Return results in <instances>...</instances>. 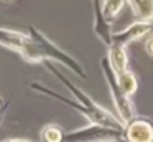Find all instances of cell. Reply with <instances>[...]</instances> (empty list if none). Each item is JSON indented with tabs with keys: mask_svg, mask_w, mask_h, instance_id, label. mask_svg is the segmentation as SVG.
I'll list each match as a JSON object with an SVG mask.
<instances>
[{
	"mask_svg": "<svg viewBox=\"0 0 153 142\" xmlns=\"http://www.w3.org/2000/svg\"><path fill=\"white\" fill-rule=\"evenodd\" d=\"M6 142H26V141H20V139H11V141H6Z\"/></svg>",
	"mask_w": 153,
	"mask_h": 142,
	"instance_id": "ba28073f",
	"label": "cell"
},
{
	"mask_svg": "<svg viewBox=\"0 0 153 142\" xmlns=\"http://www.w3.org/2000/svg\"><path fill=\"white\" fill-rule=\"evenodd\" d=\"M129 3L143 21L153 20V0H129Z\"/></svg>",
	"mask_w": 153,
	"mask_h": 142,
	"instance_id": "3957f363",
	"label": "cell"
},
{
	"mask_svg": "<svg viewBox=\"0 0 153 142\" xmlns=\"http://www.w3.org/2000/svg\"><path fill=\"white\" fill-rule=\"evenodd\" d=\"M146 49L153 55V36H150V38H149V40L146 42Z\"/></svg>",
	"mask_w": 153,
	"mask_h": 142,
	"instance_id": "52a82bcc",
	"label": "cell"
},
{
	"mask_svg": "<svg viewBox=\"0 0 153 142\" xmlns=\"http://www.w3.org/2000/svg\"><path fill=\"white\" fill-rule=\"evenodd\" d=\"M119 88L122 90V93L126 96V94H131L135 91L137 88V81H135V77L131 74V72H125L120 75V79H119Z\"/></svg>",
	"mask_w": 153,
	"mask_h": 142,
	"instance_id": "5b68a950",
	"label": "cell"
},
{
	"mask_svg": "<svg viewBox=\"0 0 153 142\" xmlns=\"http://www.w3.org/2000/svg\"><path fill=\"white\" fill-rule=\"evenodd\" d=\"M42 138H44L45 142H60L62 141V132L54 126H48L47 129H44Z\"/></svg>",
	"mask_w": 153,
	"mask_h": 142,
	"instance_id": "8992f818",
	"label": "cell"
},
{
	"mask_svg": "<svg viewBox=\"0 0 153 142\" xmlns=\"http://www.w3.org/2000/svg\"><path fill=\"white\" fill-rule=\"evenodd\" d=\"M126 138L129 142H153V124L146 120H135L128 126Z\"/></svg>",
	"mask_w": 153,
	"mask_h": 142,
	"instance_id": "6da1fadb",
	"label": "cell"
},
{
	"mask_svg": "<svg viewBox=\"0 0 153 142\" xmlns=\"http://www.w3.org/2000/svg\"><path fill=\"white\" fill-rule=\"evenodd\" d=\"M111 60H113V64H114V67L117 69V72L120 75L126 72V55H125V51H123L122 45H116L113 48Z\"/></svg>",
	"mask_w": 153,
	"mask_h": 142,
	"instance_id": "277c9868",
	"label": "cell"
},
{
	"mask_svg": "<svg viewBox=\"0 0 153 142\" xmlns=\"http://www.w3.org/2000/svg\"><path fill=\"white\" fill-rule=\"evenodd\" d=\"M152 29H153V24H152L150 21H140V23L132 24L126 32L117 35L116 39H117V40H122L120 43H128V42H131V40L140 39L141 36H144L146 33H149Z\"/></svg>",
	"mask_w": 153,
	"mask_h": 142,
	"instance_id": "7a4b0ae2",
	"label": "cell"
}]
</instances>
